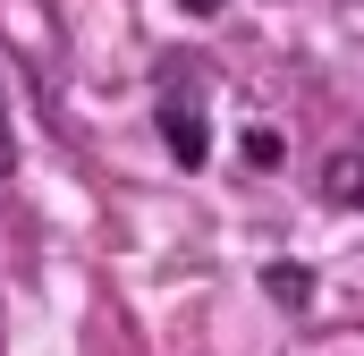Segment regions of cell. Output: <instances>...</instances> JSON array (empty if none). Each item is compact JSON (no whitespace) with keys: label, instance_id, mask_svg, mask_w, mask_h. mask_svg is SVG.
<instances>
[{"label":"cell","instance_id":"cell-1","mask_svg":"<svg viewBox=\"0 0 364 356\" xmlns=\"http://www.w3.org/2000/svg\"><path fill=\"white\" fill-rule=\"evenodd\" d=\"M322 195H331L339 212H364V153H331V162H322Z\"/></svg>","mask_w":364,"mask_h":356},{"label":"cell","instance_id":"cell-2","mask_svg":"<svg viewBox=\"0 0 364 356\" xmlns=\"http://www.w3.org/2000/svg\"><path fill=\"white\" fill-rule=\"evenodd\" d=\"M161 127H170V145H178L186 162H203V127H195V119H186V110H170V119H161Z\"/></svg>","mask_w":364,"mask_h":356},{"label":"cell","instance_id":"cell-3","mask_svg":"<svg viewBox=\"0 0 364 356\" xmlns=\"http://www.w3.org/2000/svg\"><path fill=\"white\" fill-rule=\"evenodd\" d=\"M246 153H255V170H279V145H272V127H255V136H246Z\"/></svg>","mask_w":364,"mask_h":356},{"label":"cell","instance_id":"cell-4","mask_svg":"<svg viewBox=\"0 0 364 356\" xmlns=\"http://www.w3.org/2000/svg\"><path fill=\"white\" fill-rule=\"evenodd\" d=\"M0 170H9V110H0Z\"/></svg>","mask_w":364,"mask_h":356},{"label":"cell","instance_id":"cell-5","mask_svg":"<svg viewBox=\"0 0 364 356\" xmlns=\"http://www.w3.org/2000/svg\"><path fill=\"white\" fill-rule=\"evenodd\" d=\"M186 9H195V17H203V9H220V0H186Z\"/></svg>","mask_w":364,"mask_h":356}]
</instances>
